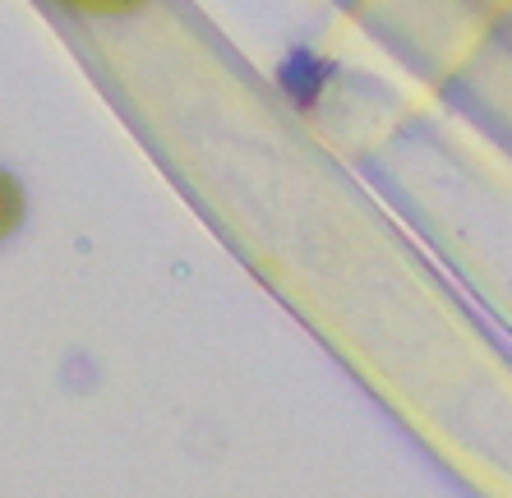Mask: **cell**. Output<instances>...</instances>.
I'll use <instances>...</instances> for the list:
<instances>
[{
	"instance_id": "6da1fadb",
	"label": "cell",
	"mask_w": 512,
	"mask_h": 498,
	"mask_svg": "<svg viewBox=\"0 0 512 498\" xmlns=\"http://www.w3.org/2000/svg\"><path fill=\"white\" fill-rule=\"evenodd\" d=\"M19 217H24V190L14 185V176L0 171V240L19 226Z\"/></svg>"
},
{
	"instance_id": "7a4b0ae2",
	"label": "cell",
	"mask_w": 512,
	"mask_h": 498,
	"mask_svg": "<svg viewBox=\"0 0 512 498\" xmlns=\"http://www.w3.org/2000/svg\"><path fill=\"white\" fill-rule=\"evenodd\" d=\"M65 5H79V10H107V5H134V0H65Z\"/></svg>"
}]
</instances>
